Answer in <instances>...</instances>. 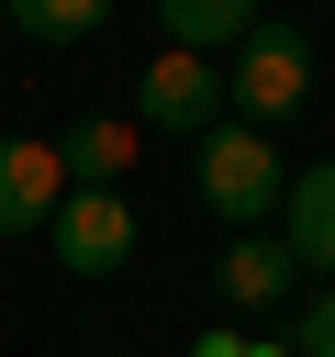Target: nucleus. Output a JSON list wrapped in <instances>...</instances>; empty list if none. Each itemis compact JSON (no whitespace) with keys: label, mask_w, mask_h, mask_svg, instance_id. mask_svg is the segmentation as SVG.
<instances>
[{"label":"nucleus","mask_w":335,"mask_h":357,"mask_svg":"<svg viewBox=\"0 0 335 357\" xmlns=\"http://www.w3.org/2000/svg\"><path fill=\"white\" fill-rule=\"evenodd\" d=\"M190 357H257V346H234V335H201V346H190Z\"/></svg>","instance_id":"f8f14e48"},{"label":"nucleus","mask_w":335,"mask_h":357,"mask_svg":"<svg viewBox=\"0 0 335 357\" xmlns=\"http://www.w3.org/2000/svg\"><path fill=\"white\" fill-rule=\"evenodd\" d=\"M156 22H168L179 56H234L257 33V0H156Z\"/></svg>","instance_id":"1a4fd4ad"},{"label":"nucleus","mask_w":335,"mask_h":357,"mask_svg":"<svg viewBox=\"0 0 335 357\" xmlns=\"http://www.w3.org/2000/svg\"><path fill=\"white\" fill-rule=\"evenodd\" d=\"M257 357H290V346H257Z\"/></svg>","instance_id":"ddd939ff"},{"label":"nucleus","mask_w":335,"mask_h":357,"mask_svg":"<svg viewBox=\"0 0 335 357\" xmlns=\"http://www.w3.org/2000/svg\"><path fill=\"white\" fill-rule=\"evenodd\" d=\"M212 290H223L234 312H279V301L302 290V257H290L279 234H234V245H223V268H212Z\"/></svg>","instance_id":"0eeeda50"},{"label":"nucleus","mask_w":335,"mask_h":357,"mask_svg":"<svg viewBox=\"0 0 335 357\" xmlns=\"http://www.w3.org/2000/svg\"><path fill=\"white\" fill-rule=\"evenodd\" d=\"M313 100V33L290 22V11H257V33L223 56V123H290Z\"/></svg>","instance_id":"f257e3e1"},{"label":"nucleus","mask_w":335,"mask_h":357,"mask_svg":"<svg viewBox=\"0 0 335 357\" xmlns=\"http://www.w3.org/2000/svg\"><path fill=\"white\" fill-rule=\"evenodd\" d=\"M290 357H335V290H313L290 312Z\"/></svg>","instance_id":"9b49d317"},{"label":"nucleus","mask_w":335,"mask_h":357,"mask_svg":"<svg viewBox=\"0 0 335 357\" xmlns=\"http://www.w3.org/2000/svg\"><path fill=\"white\" fill-rule=\"evenodd\" d=\"M190 190H201V212H212L223 234H268V212H279L290 167L268 156V134H257V123H212V134H201V156H190Z\"/></svg>","instance_id":"f03ea898"},{"label":"nucleus","mask_w":335,"mask_h":357,"mask_svg":"<svg viewBox=\"0 0 335 357\" xmlns=\"http://www.w3.org/2000/svg\"><path fill=\"white\" fill-rule=\"evenodd\" d=\"M56 167H67V190H123V167H134V112H89V123H67Z\"/></svg>","instance_id":"6e6552de"},{"label":"nucleus","mask_w":335,"mask_h":357,"mask_svg":"<svg viewBox=\"0 0 335 357\" xmlns=\"http://www.w3.org/2000/svg\"><path fill=\"white\" fill-rule=\"evenodd\" d=\"M45 245H56V268H67V279H123V268H134V245H145V223H134V201H123V190H67V201H56V223H45Z\"/></svg>","instance_id":"7ed1b4c3"},{"label":"nucleus","mask_w":335,"mask_h":357,"mask_svg":"<svg viewBox=\"0 0 335 357\" xmlns=\"http://www.w3.org/2000/svg\"><path fill=\"white\" fill-rule=\"evenodd\" d=\"M279 245L335 290V156H324V167H290V190H279Z\"/></svg>","instance_id":"423d86ee"},{"label":"nucleus","mask_w":335,"mask_h":357,"mask_svg":"<svg viewBox=\"0 0 335 357\" xmlns=\"http://www.w3.org/2000/svg\"><path fill=\"white\" fill-rule=\"evenodd\" d=\"M212 123H223V67H212V56H179V45L145 56V78H134V134H190V145H201Z\"/></svg>","instance_id":"20e7f679"},{"label":"nucleus","mask_w":335,"mask_h":357,"mask_svg":"<svg viewBox=\"0 0 335 357\" xmlns=\"http://www.w3.org/2000/svg\"><path fill=\"white\" fill-rule=\"evenodd\" d=\"M112 22V0H11V33H34V45H89Z\"/></svg>","instance_id":"9d476101"},{"label":"nucleus","mask_w":335,"mask_h":357,"mask_svg":"<svg viewBox=\"0 0 335 357\" xmlns=\"http://www.w3.org/2000/svg\"><path fill=\"white\" fill-rule=\"evenodd\" d=\"M0 33H11V0H0Z\"/></svg>","instance_id":"4468645a"},{"label":"nucleus","mask_w":335,"mask_h":357,"mask_svg":"<svg viewBox=\"0 0 335 357\" xmlns=\"http://www.w3.org/2000/svg\"><path fill=\"white\" fill-rule=\"evenodd\" d=\"M56 201H67V167H56V145H34V134H0V234H45V223H56Z\"/></svg>","instance_id":"39448f33"}]
</instances>
